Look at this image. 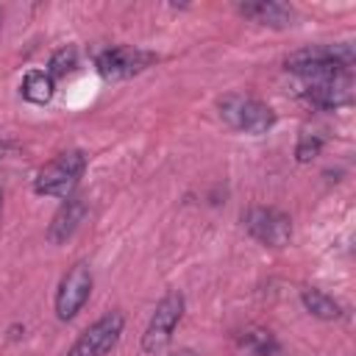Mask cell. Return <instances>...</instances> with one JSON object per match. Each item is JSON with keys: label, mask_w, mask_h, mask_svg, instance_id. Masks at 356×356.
<instances>
[{"label": "cell", "mask_w": 356, "mask_h": 356, "mask_svg": "<svg viewBox=\"0 0 356 356\" xmlns=\"http://www.w3.org/2000/svg\"><path fill=\"white\" fill-rule=\"evenodd\" d=\"M236 11L259 25H267V28H289L295 19L292 8L284 3H275V0H248V3H239Z\"/></svg>", "instance_id": "8fae6325"}, {"label": "cell", "mask_w": 356, "mask_h": 356, "mask_svg": "<svg viewBox=\"0 0 356 356\" xmlns=\"http://www.w3.org/2000/svg\"><path fill=\"white\" fill-rule=\"evenodd\" d=\"M181 314H184V295L181 292H167L159 300V306H156V312H153V317H150V323L142 334V350L145 353L164 350L167 342L172 339L175 325L181 323Z\"/></svg>", "instance_id": "277c9868"}, {"label": "cell", "mask_w": 356, "mask_h": 356, "mask_svg": "<svg viewBox=\"0 0 356 356\" xmlns=\"http://www.w3.org/2000/svg\"><path fill=\"white\" fill-rule=\"evenodd\" d=\"M0 25H3V8H0Z\"/></svg>", "instance_id": "ac0fdd59"}, {"label": "cell", "mask_w": 356, "mask_h": 356, "mask_svg": "<svg viewBox=\"0 0 356 356\" xmlns=\"http://www.w3.org/2000/svg\"><path fill=\"white\" fill-rule=\"evenodd\" d=\"M356 53L350 42L342 44H312L303 50H295L286 58V70L320 81V78H334V75H348L350 64H353Z\"/></svg>", "instance_id": "6da1fadb"}, {"label": "cell", "mask_w": 356, "mask_h": 356, "mask_svg": "<svg viewBox=\"0 0 356 356\" xmlns=\"http://www.w3.org/2000/svg\"><path fill=\"white\" fill-rule=\"evenodd\" d=\"M122 325H125V317H122L120 312L103 314L100 320H95V323L75 339V345L70 348L67 356H106V353L117 345V339H120V334H122Z\"/></svg>", "instance_id": "5b68a950"}, {"label": "cell", "mask_w": 356, "mask_h": 356, "mask_svg": "<svg viewBox=\"0 0 356 356\" xmlns=\"http://www.w3.org/2000/svg\"><path fill=\"white\" fill-rule=\"evenodd\" d=\"M245 228L250 231L253 239L270 248H284L292 236V220L281 209H270V206L250 209L245 214Z\"/></svg>", "instance_id": "52a82bcc"}, {"label": "cell", "mask_w": 356, "mask_h": 356, "mask_svg": "<svg viewBox=\"0 0 356 356\" xmlns=\"http://www.w3.org/2000/svg\"><path fill=\"white\" fill-rule=\"evenodd\" d=\"M89 295H92V270H89V264L78 261L64 273V278L58 284V292H56L58 320H72L83 309Z\"/></svg>", "instance_id": "8992f818"}, {"label": "cell", "mask_w": 356, "mask_h": 356, "mask_svg": "<svg viewBox=\"0 0 356 356\" xmlns=\"http://www.w3.org/2000/svg\"><path fill=\"white\" fill-rule=\"evenodd\" d=\"M239 348L245 350V353H250V356H278V342H275V337L270 334V331H264V328H250V331H245L242 337H239Z\"/></svg>", "instance_id": "4fadbf2b"}, {"label": "cell", "mask_w": 356, "mask_h": 356, "mask_svg": "<svg viewBox=\"0 0 356 356\" xmlns=\"http://www.w3.org/2000/svg\"><path fill=\"white\" fill-rule=\"evenodd\" d=\"M83 217H86V203H83V197H75V195L64 197V203L58 206V211L53 214V220H50V225H47V239H50L53 245L67 242V239L78 231V225L83 222Z\"/></svg>", "instance_id": "30bf717a"}, {"label": "cell", "mask_w": 356, "mask_h": 356, "mask_svg": "<svg viewBox=\"0 0 356 356\" xmlns=\"http://www.w3.org/2000/svg\"><path fill=\"white\" fill-rule=\"evenodd\" d=\"M0 203H3V186H0Z\"/></svg>", "instance_id": "d6986e66"}, {"label": "cell", "mask_w": 356, "mask_h": 356, "mask_svg": "<svg viewBox=\"0 0 356 356\" xmlns=\"http://www.w3.org/2000/svg\"><path fill=\"white\" fill-rule=\"evenodd\" d=\"M153 61H156V53H147L139 47H111L97 56V70L103 78L117 81V78H131V75L142 72Z\"/></svg>", "instance_id": "ba28073f"}, {"label": "cell", "mask_w": 356, "mask_h": 356, "mask_svg": "<svg viewBox=\"0 0 356 356\" xmlns=\"http://www.w3.org/2000/svg\"><path fill=\"white\" fill-rule=\"evenodd\" d=\"M300 300H303V306H306V312L312 314V317H320V320H339L342 317V309H339V303L331 298V295H325V292H320V289H303L300 292Z\"/></svg>", "instance_id": "7c38bea8"}, {"label": "cell", "mask_w": 356, "mask_h": 356, "mask_svg": "<svg viewBox=\"0 0 356 356\" xmlns=\"http://www.w3.org/2000/svg\"><path fill=\"white\" fill-rule=\"evenodd\" d=\"M53 89H56L53 78L47 72H42V70H31L25 75V81H22V97L31 100V103H39V106L53 97Z\"/></svg>", "instance_id": "5bb4252c"}, {"label": "cell", "mask_w": 356, "mask_h": 356, "mask_svg": "<svg viewBox=\"0 0 356 356\" xmlns=\"http://www.w3.org/2000/svg\"><path fill=\"white\" fill-rule=\"evenodd\" d=\"M75 64H78V50H75V47H61V50H56V53L50 56V61H47V75H50V78H64V75H70V72L75 70Z\"/></svg>", "instance_id": "9a60e30c"}, {"label": "cell", "mask_w": 356, "mask_h": 356, "mask_svg": "<svg viewBox=\"0 0 356 356\" xmlns=\"http://www.w3.org/2000/svg\"><path fill=\"white\" fill-rule=\"evenodd\" d=\"M353 97V83L348 75H334V78H320L312 81L306 89V100L320 106V108H339L348 106Z\"/></svg>", "instance_id": "9c48e42d"}, {"label": "cell", "mask_w": 356, "mask_h": 356, "mask_svg": "<svg viewBox=\"0 0 356 356\" xmlns=\"http://www.w3.org/2000/svg\"><path fill=\"white\" fill-rule=\"evenodd\" d=\"M86 167V159L81 150H67L50 164H44L36 175V192L47 197H70L72 189L78 186V178Z\"/></svg>", "instance_id": "3957f363"}, {"label": "cell", "mask_w": 356, "mask_h": 356, "mask_svg": "<svg viewBox=\"0 0 356 356\" xmlns=\"http://www.w3.org/2000/svg\"><path fill=\"white\" fill-rule=\"evenodd\" d=\"M172 356H197V353H195V350H186V348H184V350H175Z\"/></svg>", "instance_id": "e0dca14e"}, {"label": "cell", "mask_w": 356, "mask_h": 356, "mask_svg": "<svg viewBox=\"0 0 356 356\" xmlns=\"http://www.w3.org/2000/svg\"><path fill=\"white\" fill-rule=\"evenodd\" d=\"M320 147H323V136L320 134H300L298 147H295V156H298L300 164H306L314 156H320Z\"/></svg>", "instance_id": "2e32d148"}, {"label": "cell", "mask_w": 356, "mask_h": 356, "mask_svg": "<svg viewBox=\"0 0 356 356\" xmlns=\"http://www.w3.org/2000/svg\"><path fill=\"white\" fill-rule=\"evenodd\" d=\"M220 117L231 128L245 134H267L275 122V111L267 103L248 95H225L220 100Z\"/></svg>", "instance_id": "7a4b0ae2"}]
</instances>
